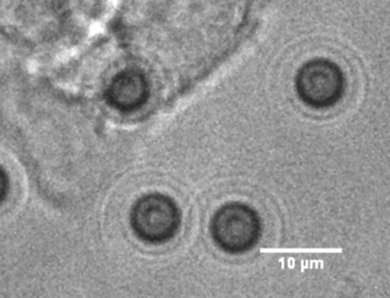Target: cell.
I'll use <instances>...</instances> for the list:
<instances>
[{
	"label": "cell",
	"mask_w": 390,
	"mask_h": 298,
	"mask_svg": "<svg viewBox=\"0 0 390 298\" xmlns=\"http://www.w3.org/2000/svg\"><path fill=\"white\" fill-rule=\"evenodd\" d=\"M254 0H136L137 31L176 93L205 78L243 39Z\"/></svg>",
	"instance_id": "obj_1"
},
{
	"label": "cell",
	"mask_w": 390,
	"mask_h": 298,
	"mask_svg": "<svg viewBox=\"0 0 390 298\" xmlns=\"http://www.w3.org/2000/svg\"><path fill=\"white\" fill-rule=\"evenodd\" d=\"M261 217L253 207L231 201L215 210L210 234L215 246L229 255H243L257 246L262 237Z\"/></svg>",
	"instance_id": "obj_2"
},
{
	"label": "cell",
	"mask_w": 390,
	"mask_h": 298,
	"mask_svg": "<svg viewBox=\"0 0 390 298\" xmlns=\"http://www.w3.org/2000/svg\"><path fill=\"white\" fill-rule=\"evenodd\" d=\"M182 212L172 197L153 192L136 200L130 210V226L143 242L163 244L179 233Z\"/></svg>",
	"instance_id": "obj_3"
},
{
	"label": "cell",
	"mask_w": 390,
	"mask_h": 298,
	"mask_svg": "<svg viewBox=\"0 0 390 298\" xmlns=\"http://www.w3.org/2000/svg\"><path fill=\"white\" fill-rule=\"evenodd\" d=\"M294 85L299 99L304 105L314 110H326L341 101L347 80L337 63L325 58H315L300 66Z\"/></svg>",
	"instance_id": "obj_4"
},
{
	"label": "cell",
	"mask_w": 390,
	"mask_h": 298,
	"mask_svg": "<svg viewBox=\"0 0 390 298\" xmlns=\"http://www.w3.org/2000/svg\"><path fill=\"white\" fill-rule=\"evenodd\" d=\"M107 101L120 112H135L150 99V82L139 69H126L117 73L108 86Z\"/></svg>",
	"instance_id": "obj_5"
},
{
	"label": "cell",
	"mask_w": 390,
	"mask_h": 298,
	"mask_svg": "<svg viewBox=\"0 0 390 298\" xmlns=\"http://www.w3.org/2000/svg\"><path fill=\"white\" fill-rule=\"evenodd\" d=\"M8 187H9L8 176L4 170V168L0 166V203L4 201L6 196H7Z\"/></svg>",
	"instance_id": "obj_6"
}]
</instances>
